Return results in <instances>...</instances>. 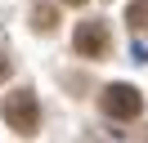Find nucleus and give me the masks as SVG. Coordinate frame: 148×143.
Listing matches in <instances>:
<instances>
[{
    "instance_id": "obj_1",
    "label": "nucleus",
    "mask_w": 148,
    "mask_h": 143,
    "mask_svg": "<svg viewBox=\"0 0 148 143\" xmlns=\"http://www.w3.org/2000/svg\"><path fill=\"white\" fill-rule=\"evenodd\" d=\"M0 112H5V125L18 130V134H36V125H40V103H36L32 89H14V94H5Z\"/></svg>"
},
{
    "instance_id": "obj_2",
    "label": "nucleus",
    "mask_w": 148,
    "mask_h": 143,
    "mask_svg": "<svg viewBox=\"0 0 148 143\" xmlns=\"http://www.w3.org/2000/svg\"><path fill=\"white\" fill-rule=\"evenodd\" d=\"M99 103H103V112L117 116V121H135V116L144 112V94H139L135 85H108Z\"/></svg>"
},
{
    "instance_id": "obj_3",
    "label": "nucleus",
    "mask_w": 148,
    "mask_h": 143,
    "mask_svg": "<svg viewBox=\"0 0 148 143\" xmlns=\"http://www.w3.org/2000/svg\"><path fill=\"white\" fill-rule=\"evenodd\" d=\"M108 45H112V36H108V27H103V22H81V27H76V36H72V49L81 54V58H103Z\"/></svg>"
},
{
    "instance_id": "obj_4",
    "label": "nucleus",
    "mask_w": 148,
    "mask_h": 143,
    "mask_svg": "<svg viewBox=\"0 0 148 143\" xmlns=\"http://www.w3.org/2000/svg\"><path fill=\"white\" fill-rule=\"evenodd\" d=\"M32 27H36L40 36H49V31H54V27H58V18H54V9H49V5H36V9H32Z\"/></svg>"
},
{
    "instance_id": "obj_5",
    "label": "nucleus",
    "mask_w": 148,
    "mask_h": 143,
    "mask_svg": "<svg viewBox=\"0 0 148 143\" xmlns=\"http://www.w3.org/2000/svg\"><path fill=\"white\" fill-rule=\"evenodd\" d=\"M126 22L135 27V31H148V0H130V9H126Z\"/></svg>"
},
{
    "instance_id": "obj_6",
    "label": "nucleus",
    "mask_w": 148,
    "mask_h": 143,
    "mask_svg": "<svg viewBox=\"0 0 148 143\" xmlns=\"http://www.w3.org/2000/svg\"><path fill=\"white\" fill-rule=\"evenodd\" d=\"M5 76H9V58H5V63H0V80H5Z\"/></svg>"
},
{
    "instance_id": "obj_7",
    "label": "nucleus",
    "mask_w": 148,
    "mask_h": 143,
    "mask_svg": "<svg viewBox=\"0 0 148 143\" xmlns=\"http://www.w3.org/2000/svg\"><path fill=\"white\" fill-rule=\"evenodd\" d=\"M63 5H85V0H63Z\"/></svg>"
}]
</instances>
